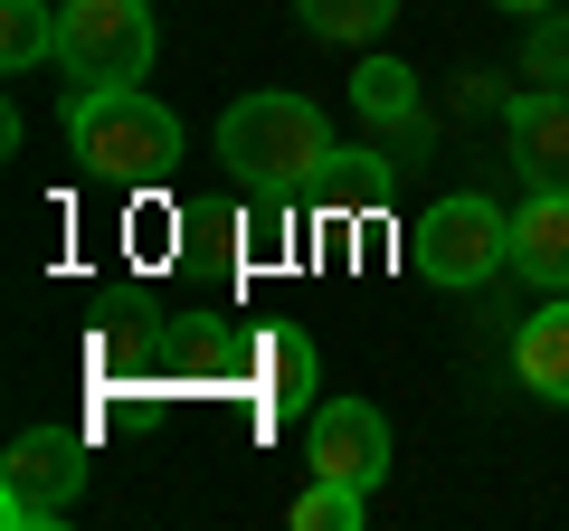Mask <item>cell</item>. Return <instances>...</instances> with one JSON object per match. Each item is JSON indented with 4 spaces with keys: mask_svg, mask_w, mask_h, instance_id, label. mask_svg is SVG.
I'll return each mask as SVG.
<instances>
[{
    "mask_svg": "<svg viewBox=\"0 0 569 531\" xmlns=\"http://www.w3.org/2000/svg\"><path fill=\"white\" fill-rule=\"evenodd\" d=\"M332 123L313 96H284V86H266V96H238L219 114V162L238 171L247 190H305L313 171L332 162Z\"/></svg>",
    "mask_w": 569,
    "mask_h": 531,
    "instance_id": "obj_1",
    "label": "cell"
},
{
    "mask_svg": "<svg viewBox=\"0 0 569 531\" xmlns=\"http://www.w3.org/2000/svg\"><path fill=\"white\" fill-rule=\"evenodd\" d=\"M67 143H77V162L96 171V181H171V162H181V123H171V104H152L142 86H86L77 114H67Z\"/></svg>",
    "mask_w": 569,
    "mask_h": 531,
    "instance_id": "obj_2",
    "label": "cell"
},
{
    "mask_svg": "<svg viewBox=\"0 0 569 531\" xmlns=\"http://www.w3.org/2000/svg\"><path fill=\"white\" fill-rule=\"evenodd\" d=\"M503 257H512V219L485 200V190H456V200H437L418 228H408V266H418L427 285H456V294L485 285Z\"/></svg>",
    "mask_w": 569,
    "mask_h": 531,
    "instance_id": "obj_3",
    "label": "cell"
},
{
    "mask_svg": "<svg viewBox=\"0 0 569 531\" xmlns=\"http://www.w3.org/2000/svg\"><path fill=\"white\" fill-rule=\"evenodd\" d=\"M58 67L77 86H142L152 77V10L142 0H67L58 10Z\"/></svg>",
    "mask_w": 569,
    "mask_h": 531,
    "instance_id": "obj_4",
    "label": "cell"
},
{
    "mask_svg": "<svg viewBox=\"0 0 569 531\" xmlns=\"http://www.w3.org/2000/svg\"><path fill=\"white\" fill-rule=\"evenodd\" d=\"M77 493H86V437H67V428L10 437V465H0V522L10 531H39L58 512H77Z\"/></svg>",
    "mask_w": 569,
    "mask_h": 531,
    "instance_id": "obj_5",
    "label": "cell"
},
{
    "mask_svg": "<svg viewBox=\"0 0 569 531\" xmlns=\"http://www.w3.org/2000/svg\"><path fill=\"white\" fill-rule=\"evenodd\" d=\"M305 465L370 493L389 474V418L370 409V399H323V409L305 418Z\"/></svg>",
    "mask_w": 569,
    "mask_h": 531,
    "instance_id": "obj_6",
    "label": "cell"
},
{
    "mask_svg": "<svg viewBox=\"0 0 569 531\" xmlns=\"http://www.w3.org/2000/svg\"><path fill=\"white\" fill-rule=\"evenodd\" d=\"M512 162H522L531 190H569V96L560 86L512 96Z\"/></svg>",
    "mask_w": 569,
    "mask_h": 531,
    "instance_id": "obj_7",
    "label": "cell"
},
{
    "mask_svg": "<svg viewBox=\"0 0 569 531\" xmlns=\"http://www.w3.org/2000/svg\"><path fill=\"white\" fill-rule=\"evenodd\" d=\"M512 275H531L541 294H569V190H531L512 219Z\"/></svg>",
    "mask_w": 569,
    "mask_h": 531,
    "instance_id": "obj_8",
    "label": "cell"
},
{
    "mask_svg": "<svg viewBox=\"0 0 569 531\" xmlns=\"http://www.w3.org/2000/svg\"><path fill=\"white\" fill-rule=\"evenodd\" d=\"M512 380H522L531 399H550V409H569V294L541 304L522 332H512Z\"/></svg>",
    "mask_w": 569,
    "mask_h": 531,
    "instance_id": "obj_9",
    "label": "cell"
},
{
    "mask_svg": "<svg viewBox=\"0 0 569 531\" xmlns=\"http://www.w3.org/2000/svg\"><path fill=\"white\" fill-rule=\"evenodd\" d=\"M247 361H257V399H266L276 418H305V409H313V342H305L295 323H284V332H257Z\"/></svg>",
    "mask_w": 569,
    "mask_h": 531,
    "instance_id": "obj_10",
    "label": "cell"
},
{
    "mask_svg": "<svg viewBox=\"0 0 569 531\" xmlns=\"http://www.w3.org/2000/svg\"><path fill=\"white\" fill-rule=\"evenodd\" d=\"M39 58H58V10L48 0H0V67L29 77Z\"/></svg>",
    "mask_w": 569,
    "mask_h": 531,
    "instance_id": "obj_11",
    "label": "cell"
},
{
    "mask_svg": "<svg viewBox=\"0 0 569 531\" xmlns=\"http://www.w3.org/2000/svg\"><path fill=\"white\" fill-rule=\"evenodd\" d=\"M295 10H305V29L332 39V48H370L389 20H399V0H295Z\"/></svg>",
    "mask_w": 569,
    "mask_h": 531,
    "instance_id": "obj_12",
    "label": "cell"
},
{
    "mask_svg": "<svg viewBox=\"0 0 569 531\" xmlns=\"http://www.w3.org/2000/svg\"><path fill=\"white\" fill-rule=\"evenodd\" d=\"M389 181H399V162H380V152H332V162L313 171V190H323L332 209H370V200H389Z\"/></svg>",
    "mask_w": 569,
    "mask_h": 531,
    "instance_id": "obj_13",
    "label": "cell"
},
{
    "mask_svg": "<svg viewBox=\"0 0 569 531\" xmlns=\"http://www.w3.org/2000/svg\"><path fill=\"white\" fill-rule=\"evenodd\" d=\"M351 104H361V114H380V123H408V114H418V77H408L399 58H361Z\"/></svg>",
    "mask_w": 569,
    "mask_h": 531,
    "instance_id": "obj_14",
    "label": "cell"
},
{
    "mask_svg": "<svg viewBox=\"0 0 569 531\" xmlns=\"http://www.w3.org/2000/svg\"><path fill=\"white\" fill-rule=\"evenodd\" d=\"M361 484H332V474H313L305 503H295V531H361Z\"/></svg>",
    "mask_w": 569,
    "mask_h": 531,
    "instance_id": "obj_15",
    "label": "cell"
},
{
    "mask_svg": "<svg viewBox=\"0 0 569 531\" xmlns=\"http://www.w3.org/2000/svg\"><path fill=\"white\" fill-rule=\"evenodd\" d=\"M493 10H512V20H541V10H550V0H493Z\"/></svg>",
    "mask_w": 569,
    "mask_h": 531,
    "instance_id": "obj_16",
    "label": "cell"
}]
</instances>
